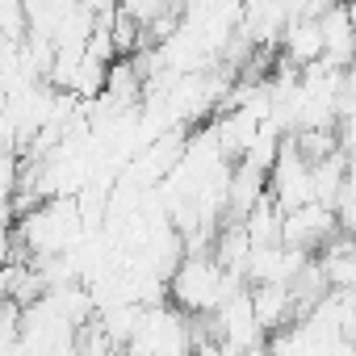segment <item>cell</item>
<instances>
[{
	"label": "cell",
	"mask_w": 356,
	"mask_h": 356,
	"mask_svg": "<svg viewBox=\"0 0 356 356\" xmlns=\"http://www.w3.org/2000/svg\"><path fill=\"white\" fill-rule=\"evenodd\" d=\"M239 289H248L243 277L227 273L214 256H181V264L168 277V302L189 318H210Z\"/></svg>",
	"instance_id": "1"
},
{
	"label": "cell",
	"mask_w": 356,
	"mask_h": 356,
	"mask_svg": "<svg viewBox=\"0 0 356 356\" xmlns=\"http://www.w3.org/2000/svg\"><path fill=\"white\" fill-rule=\"evenodd\" d=\"M268 202L281 214L302 210V206L314 202V163L289 143V134H285V143L277 151V163L268 168Z\"/></svg>",
	"instance_id": "2"
},
{
	"label": "cell",
	"mask_w": 356,
	"mask_h": 356,
	"mask_svg": "<svg viewBox=\"0 0 356 356\" xmlns=\"http://www.w3.org/2000/svg\"><path fill=\"white\" fill-rule=\"evenodd\" d=\"M214 343H227V348H243V343H260L264 331L252 314V298L248 289H239L235 298H227L214 314H210V331H206Z\"/></svg>",
	"instance_id": "3"
},
{
	"label": "cell",
	"mask_w": 356,
	"mask_h": 356,
	"mask_svg": "<svg viewBox=\"0 0 356 356\" xmlns=\"http://www.w3.org/2000/svg\"><path fill=\"white\" fill-rule=\"evenodd\" d=\"M310 252H298L289 243H273V248H252L243 281L248 285H293V277L306 268Z\"/></svg>",
	"instance_id": "4"
},
{
	"label": "cell",
	"mask_w": 356,
	"mask_h": 356,
	"mask_svg": "<svg viewBox=\"0 0 356 356\" xmlns=\"http://www.w3.org/2000/svg\"><path fill=\"white\" fill-rule=\"evenodd\" d=\"M331 235H335V210H327L318 202H310L302 210H289L281 218V243H289L298 252H310L314 256Z\"/></svg>",
	"instance_id": "5"
},
{
	"label": "cell",
	"mask_w": 356,
	"mask_h": 356,
	"mask_svg": "<svg viewBox=\"0 0 356 356\" xmlns=\"http://www.w3.org/2000/svg\"><path fill=\"white\" fill-rule=\"evenodd\" d=\"M318 34H323V63L348 72L356 59V26L348 22L343 5H327L318 17Z\"/></svg>",
	"instance_id": "6"
},
{
	"label": "cell",
	"mask_w": 356,
	"mask_h": 356,
	"mask_svg": "<svg viewBox=\"0 0 356 356\" xmlns=\"http://www.w3.org/2000/svg\"><path fill=\"white\" fill-rule=\"evenodd\" d=\"M248 298H252V314H256L264 339L285 331L289 323H298V306H293L289 285H248Z\"/></svg>",
	"instance_id": "7"
},
{
	"label": "cell",
	"mask_w": 356,
	"mask_h": 356,
	"mask_svg": "<svg viewBox=\"0 0 356 356\" xmlns=\"http://www.w3.org/2000/svg\"><path fill=\"white\" fill-rule=\"evenodd\" d=\"M318 268H323V281L327 289H339V293H356V239L348 235H331L318 252H314Z\"/></svg>",
	"instance_id": "8"
},
{
	"label": "cell",
	"mask_w": 356,
	"mask_h": 356,
	"mask_svg": "<svg viewBox=\"0 0 356 356\" xmlns=\"http://www.w3.org/2000/svg\"><path fill=\"white\" fill-rule=\"evenodd\" d=\"M281 63L289 67H310L323 59V34H318V17H293L285 30H281Z\"/></svg>",
	"instance_id": "9"
},
{
	"label": "cell",
	"mask_w": 356,
	"mask_h": 356,
	"mask_svg": "<svg viewBox=\"0 0 356 356\" xmlns=\"http://www.w3.org/2000/svg\"><path fill=\"white\" fill-rule=\"evenodd\" d=\"M281 210L268 202V193L239 218V227L248 231V239H252V248H273V243H281Z\"/></svg>",
	"instance_id": "10"
},
{
	"label": "cell",
	"mask_w": 356,
	"mask_h": 356,
	"mask_svg": "<svg viewBox=\"0 0 356 356\" xmlns=\"http://www.w3.org/2000/svg\"><path fill=\"white\" fill-rule=\"evenodd\" d=\"M26 185V159L13 147H0V202H13Z\"/></svg>",
	"instance_id": "11"
},
{
	"label": "cell",
	"mask_w": 356,
	"mask_h": 356,
	"mask_svg": "<svg viewBox=\"0 0 356 356\" xmlns=\"http://www.w3.org/2000/svg\"><path fill=\"white\" fill-rule=\"evenodd\" d=\"M335 231L348 235V239H356V168H348L343 189L335 197Z\"/></svg>",
	"instance_id": "12"
},
{
	"label": "cell",
	"mask_w": 356,
	"mask_h": 356,
	"mask_svg": "<svg viewBox=\"0 0 356 356\" xmlns=\"http://www.w3.org/2000/svg\"><path fill=\"white\" fill-rule=\"evenodd\" d=\"M214 356H273V352H268V339H260V343H243V348H227V343H218Z\"/></svg>",
	"instance_id": "13"
}]
</instances>
